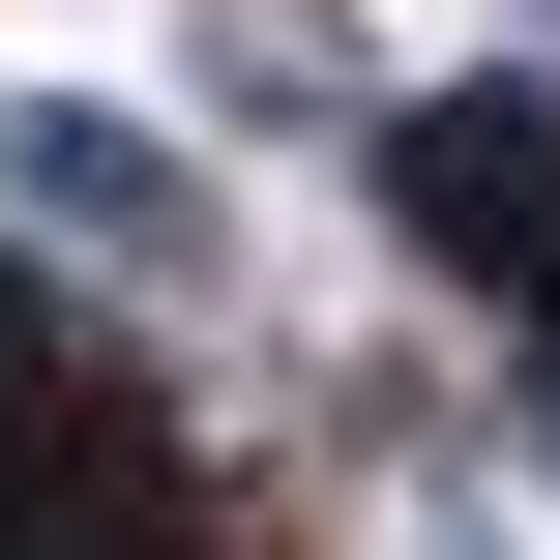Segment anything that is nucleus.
Returning <instances> with one entry per match:
<instances>
[{"label": "nucleus", "instance_id": "f257e3e1", "mask_svg": "<svg viewBox=\"0 0 560 560\" xmlns=\"http://www.w3.org/2000/svg\"><path fill=\"white\" fill-rule=\"evenodd\" d=\"M354 177H384V236H413L443 295H502V325H560V89H532V59H472V89L354 118Z\"/></svg>", "mask_w": 560, "mask_h": 560}, {"label": "nucleus", "instance_id": "f03ea898", "mask_svg": "<svg viewBox=\"0 0 560 560\" xmlns=\"http://www.w3.org/2000/svg\"><path fill=\"white\" fill-rule=\"evenodd\" d=\"M532 443H560V325H532Z\"/></svg>", "mask_w": 560, "mask_h": 560}]
</instances>
